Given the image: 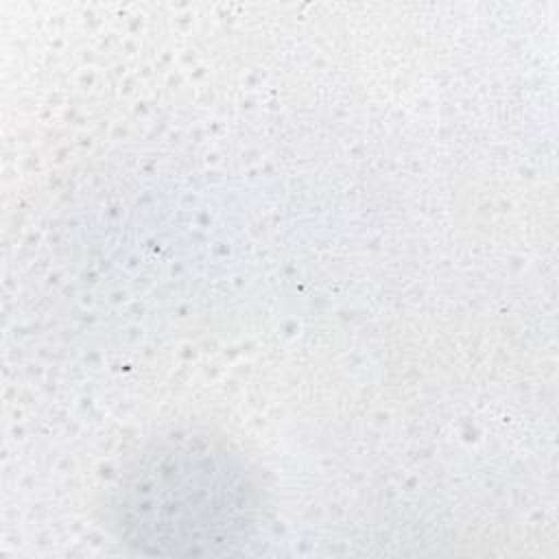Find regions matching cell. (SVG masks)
<instances>
[{
  "instance_id": "1",
  "label": "cell",
  "mask_w": 559,
  "mask_h": 559,
  "mask_svg": "<svg viewBox=\"0 0 559 559\" xmlns=\"http://www.w3.org/2000/svg\"><path fill=\"white\" fill-rule=\"evenodd\" d=\"M258 465L223 432L177 426L148 437L116 472L105 518L120 544L142 555H223L264 522Z\"/></svg>"
}]
</instances>
